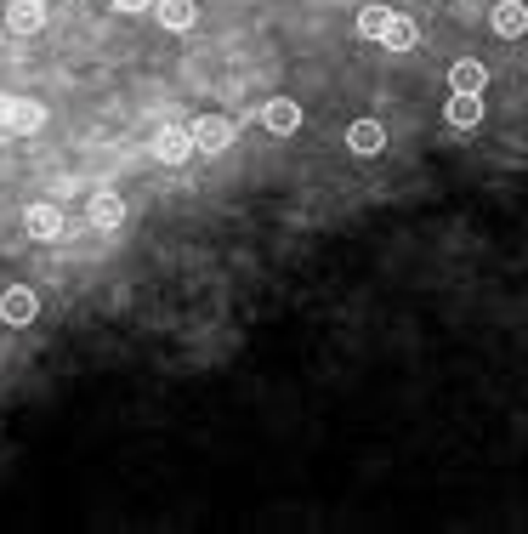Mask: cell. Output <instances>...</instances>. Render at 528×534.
Segmentation results:
<instances>
[{
	"label": "cell",
	"mask_w": 528,
	"mask_h": 534,
	"mask_svg": "<svg viewBox=\"0 0 528 534\" xmlns=\"http://www.w3.org/2000/svg\"><path fill=\"white\" fill-rule=\"evenodd\" d=\"M148 148H154L159 165H182L188 154H194V131H188V125H159Z\"/></svg>",
	"instance_id": "obj_1"
},
{
	"label": "cell",
	"mask_w": 528,
	"mask_h": 534,
	"mask_svg": "<svg viewBox=\"0 0 528 534\" xmlns=\"http://www.w3.org/2000/svg\"><path fill=\"white\" fill-rule=\"evenodd\" d=\"M233 137H239V131H233L228 114H205V120L194 125V148H199V154H228Z\"/></svg>",
	"instance_id": "obj_2"
},
{
	"label": "cell",
	"mask_w": 528,
	"mask_h": 534,
	"mask_svg": "<svg viewBox=\"0 0 528 534\" xmlns=\"http://www.w3.org/2000/svg\"><path fill=\"white\" fill-rule=\"evenodd\" d=\"M23 233H29V239H35V245H52V239H63V211H57V205H29V211H23Z\"/></svg>",
	"instance_id": "obj_3"
},
{
	"label": "cell",
	"mask_w": 528,
	"mask_h": 534,
	"mask_svg": "<svg viewBox=\"0 0 528 534\" xmlns=\"http://www.w3.org/2000/svg\"><path fill=\"white\" fill-rule=\"evenodd\" d=\"M0 131H6V137H35V131H46V108L40 103H6Z\"/></svg>",
	"instance_id": "obj_4"
},
{
	"label": "cell",
	"mask_w": 528,
	"mask_h": 534,
	"mask_svg": "<svg viewBox=\"0 0 528 534\" xmlns=\"http://www.w3.org/2000/svg\"><path fill=\"white\" fill-rule=\"evenodd\" d=\"M35 313H40V302H35V290H29V285H12L6 296H0V319L12 324V330L35 324Z\"/></svg>",
	"instance_id": "obj_5"
},
{
	"label": "cell",
	"mask_w": 528,
	"mask_h": 534,
	"mask_svg": "<svg viewBox=\"0 0 528 534\" xmlns=\"http://www.w3.org/2000/svg\"><path fill=\"white\" fill-rule=\"evenodd\" d=\"M6 29L12 35H40L46 29V0H6Z\"/></svg>",
	"instance_id": "obj_6"
},
{
	"label": "cell",
	"mask_w": 528,
	"mask_h": 534,
	"mask_svg": "<svg viewBox=\"0 0 528 534\" xmlns=\"http://www.w3.org/2000/svg\"><path fill=\"white\" fill-rule=\"evenodd\" d=\"M347 148L358 154V160H375V154L387 148V131H381V120H352V125H347Z\"/></svg>",
	"instance_id": "obj_7"
},
{
	"label": "cell",
	"mask_w": 528,
	"mask_h": 534,
	"mask_svg": "<svg viewBox=\"0 0 528 534\" xmlns=\"http://www.w3.org/2000/svg\"><path fill=\"white\" fill-rule=\"evenodd\" d=\"M262 125L273 131V137H290V131H301V103H290V97H273V103L262 108Z\"/></svg>",
	"instance_id": "obj_8"
},
{
	"label": "cell",
	"mask_w": 528,
	"mask_h": 534,
	"mask_svg": "<svg viewBox=\"0 0 528 534\" xmlns=\"http://www.w3.org/2000/svg\"><path fill=\"white\" fill-rule=\"evenodd\" d=\"M443 114H449V125H455V131H472V125L483 120V91H455Z\"/></svg>",
	"instance_id": "obj_9"
},
{
	"label": "cell",
	"mask_w": 528,
	"mask_h": 534,
	"mask_svg": "<svg viewBox=\"0 0 528 534\" xmlns=\"http://www.w3.org/2000/svg\"><path fill=\"white\" fill-rule=\"evenodd\" d=\"M154 12L165 29H176V35H188L199 23V0H154Z\"/></svg>",
	"instance_id": "obj_10"
},
{
	"label": "cell",
	"mask_w": 528,
	"mask_h": 534,
	"mask_svg": "<svg viewBox=\"0 0 528 534\" xmlns=\"http://www.w3.org/2000/svg\"><path fill=\"white\" fill-rule=\"evenodd\" d=\"M489 23H494V35L500 40H517L528 29V12H523V0H500V6H494L489 12Z\"/></svg>",
	"instance_id": "obj_11"
},
{
	"label": "cell",
	"mask_w": 528,
	"mask_h": 534,
	"mask_svg": "<svg viewBox=\"0 0 528 534\" xmlns=\"http://www.w3.org/2000/svg\"><path fill=\"white\" fill-rule=\"evenodd\" d=\"M86 216H91V228H103V233H114L125 222V199L120 194H97L86 205Z\"/></svg>",
	"instance_id": "obj_12"
},
{
	"label": "cell",
	"mask_w": 528,
	"mask_h": 534,
	"mask_svg": "<svg viewBox=\"0 0 528 534\" xmlns=\"http://www.w3.org/2000/svg\"><path fill=\"white\" fill-rule=\"evenodd\" d=\"M483 86H489V69L477 57H460L455 69H449V91H483Z\"/></svg>",
	"instance_id": "obj_13"
},
{
	"label": "cell",
	"mask_w": 528,
	"mask_h": 534,
	"mask_svg": "<svg viewBox=\"0 0 528 534\" xmlns=\"http://www.w3.org/2000/svg\"><path fill=\"white\" fill-rule=\"evenodd\" d=\"M415 23L409 18H398V12H392V23H387V35H381V46H387V52H415Z\"/></svg>",
	"instance_id": "obj_14"
},
{
	"label": "cell",
	"mask_w": 528,
	"mask_h": 534,
	"mask_svg": "<svg viewBox=\"0 0 528 534\" xmlns=\"http://www.w3.org/2000/svg\"><path fill=\"white\" fill-rule=\"evenodd\" d=\"M387 23H392V12L370 0V6L358 12V35H364V40H381V35H387Z\"/></svg>",
	"instance_id": "obj_15"
},
{
	"label": "cell",
	"mask_w": 528,
	"mask_h": 534,
	"mask_svg": "<svg viewBox=\"0 0 528 534\" xmlns=\"http://www.w3.org/2000/svg\"><path fill=\"white\" fill-rule=\"evenodd\" d=\"M142 6H154V0H114V12H125V18H131V12H142Z\"/></svg>",
	"instance_id": "obj_16"
},
{
	"label": "cell",
	"mask_w": 528,
	"mask_h": 534,
	"mask_svg": "<svg viewBox=\"0 0 528 534\" xmlns=\"http://www.w3.org/2000/svg\"><path fill=\"white\" fill-rule=\"evenodd\" d=\"M0 114H6V103H0Z\"/></svg>",
	"instance_id": "obj_17"
}]
</instances>
